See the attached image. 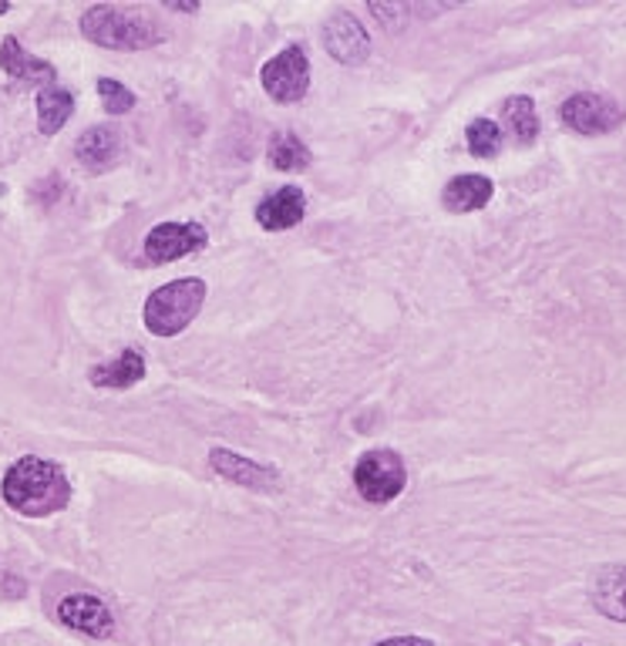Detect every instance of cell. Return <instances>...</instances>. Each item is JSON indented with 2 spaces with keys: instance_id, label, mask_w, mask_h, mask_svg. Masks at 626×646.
Segmentation results:
<instances>
[{
  "instance_id": "1",
  "label": "cell",
  "mask_w": 626,
  "mask_h": 646,
  "mask_svg": "<svg viewBox=\"0 0 626 646\" xmlns=\"http://www.w3.org/2000/svg\"><path fill=\"white\" fill-rule=\"evenodd\" d=\"M0 495L14 512L27 518H45L71 502V481L61 471V465L37 455H24L8 468L4 481H0Z\"/></svg>"
},
{
  "instance_id": "2",
  "label": "cell",
  "mask_w": 626,
  "mask_h": 646,
  "mask_svg": "<svg viewBox=\"0 0 626 646\" xmlns=\"http://www.w3.org/2000/svg\"><path fill=\"white\" fill-rule=\"evenodd\" d=\"M82 34L98 48L111 51H148L169 40V31L162 21L139 8H115V4H98L82 14Z\"/></svg>"
},
{
  "instance_id": "3",
  "label": "cell",
  "mask_w": 626,
  "mask_h": 646,
  "mask_svg": "<svg viewBox=\"0 0 626 646\" xmlns=\"http://www.w3.org/2000/svg\"><path fill=\"white\" fill-rule=\"evenodd\" d=\"M206 297H209V287L200 276H185V279L166 283V287H159L145 300V310H142L145 331L155 334V337L182 334L189 323L200 316Z\"/></svg>"
},
{
  "instance_id": "4",
  "label": "cell",
  "mask_w": 626,
  "mask_h": 646,
  "mask_svg": "<svg viewBox=\"0 0 626 646\" xmlns=\"http://www.w3.org/2000/svg\"><path fill=\"white\" fill-rule=\"evenodd\" d=\"M354 484H358V492H361L364 502L387 505L405 492L408 468H405L398 452L377 448V452L361 455V462L354 465Z\"/></svg>"
},
{
  "instance_id": "5",
  "label": "cell",
  "mask_w": 626,
  "mask_h": 646,
  "mask_svg": "<svg viewBox=\"0 0 626 646\" xmlns=\"http://www.w3.org/2000/svg\"><path fill=\"white\" fill-rule=\"evenodd\" d=\"M260 81H263V92L273 101H280V105L300 101L310 92V61H306L303 48L290 45L280 55H273L260 68Z\"/></svg>"
},
{
  "instance_id": "6",
  "label": "cell",
  "mask_w": 626,
  "mask_h": 646,
  "mask_svg": "<svg viewBox=\"0 0 626 646\" xmlns=\"http://www.w3.org/2000/svg\"><path fill=\"white\" fill-rule=\"evenodd\" d=\"M563 121L579 135H606L623 125V108L613 98L582 92L563 101Z\"/></svg>"
},
{
  "instance_id": "7",
  "label": "cell",
  "mask_w": 626,
  "mask_h": 646,
  "mask_svg": "<svg viewBox=\"0 0 626 646\" xmlns=\"http://www.w3.org/2000/svg\"><path fill=\"white\" fill-rule=\"evenodd\" d=\"M206 242L209 232L200 223H162L145 236V256L152 263H176L203 250Z\"/></svg>"
},
{
  "instance_id": "8",
  "label": "cell",
  "mask_w": 626,
  "mask_h": 646,
  "mask_svg": "<svg viewBox=\"0 0 626 646\" xmlns=\"http://www.w3.org/2000/svg\"><path fill=\"white\" fill-rule=\"evenodd\" d=\"M324 51L340 64H361L371 55V34L350 11H334L324 24Z\"/></svg>"
},
{
  "instance_id": "9",
  "label": "cell",
  "mask_w": 626,
  "mask_h": 646,
  "mask_svg": "<svg viewBox=\"0 0 626 646\" xmlns=\"http://www.w3.org/2000/svg\"><path fill=\"white\" fill-rule=\"evenodd\" d=\"M58 620L77 633L85 636H95V639H105L111 636L115 630V617L108 606L98 599V596H88V593H71L58 602Z\"/></svg>"
},
{
  "instance_id": "10",
  "label": "cell",
  "mask_w": 626,
  "mask_h": 646,
  "mask_svg": "<svg viewBox=\"0 0 626 646\" xmlns=\"http://www.w3.org/2000/svg\"><path fill=\"white\" fill-rule=\"evenodd\" d=\"M209 465L216 475H222L226 481L232 484H243V489H253V492H277L280 489V478L273 468L246 458V455H237V452H226V448H213L209 452Z\"/></svg>"
},
{
  "instance_id": "11",
  "label": "cell",
  "mask_w": 626,
  "mask_h": 646,
  "mask_svg": "<svg viewBox=\"0 0 626 646\" xmlns=\"http://www.w3.org/2000/svg\"><path fill=\"white\" fill-rule=\"evenodd\" d=\"M122 152H125V135L115 129V125L88 129L82 139H77V145H74L77 162H82L88 172H108V169H115V162L122 158Z\"/></svg>"
},
{
  "instance_id": "12",
  "label": "cell",
  "mask_w": 626,
  "mask_h": 646,
  "mask_svg": "<svg viewBox=\"0 0 626 646\" xmlns=\"http://www.w3.org/2000/svg\"><path fill=\"white\" fill-rule=\"evenodd\" d=\"M306 216V195L297 186H284L273 195H266L260 206H256V223L269 232H284L300 226Z\"/></svg>"
},
{
  "instance_id": "13",
  "label": "cell",
  "mask_w": 626,
  "mask_h": 646,
  "mask_svg": "<svg viewBox=\"0 0 626 646\" xmlns=\"http://www.w3.org/2000/svg\"><path fill=\"white\" fill-rule=\"evenodd\" d=\"M0 68H4L11 77L24 81V85H45L48 88V81H55V68L41 58L27 55V48L17 37L0 40Z\"/></svg>"
},
{
  "instance_id": "14",
  "label": "cell",
  "mask_w": 626,
  "mask_h": 646,
  "mask_svg": "<svg viewBox=\"0 0 626 646\" xmlns=\"http://www.w3.org/2000/svg\"><path fill=\"white\" fill-rule=\"evenodd\" d=\"M492 179L489 176H479V172H468V176H455L445 192H442V202L448 213H475V210H485L492 202Z\"/></svg>"
},
{
  "instance_id": "15",
  "label": "cell",
  "mask_w": 626,
  "mask_h": 646,
  "mask_svg": "<svg viewBox=\"0 0 626 646\" xmlns=\"http://www.w3.org/2000/svg\"><path fill=\"white\" fill-rule=\"evenodd\" d=\"M88 378H92L95 387H115V391L135 387L145 378V357L135 347H129L119 357H111V360L98 363V368H92Z\"/></svg>"
},
{
  "instance_id": "16",
  "label": "cell",
  "mask_w": 626,
  "mask_h": 646,
  "mask_svg": "<svg viewBox=\"0 0 626 646\" xmlns=\"http://www.w3.org/2000/svg\"><path fill=\"white\" fill-rule=\"evenodd\" d=\"M593 606L616 620V623H626V565H610V570H600L597 579H593Z\"/></svg>"
},
{
  "instance_id": "17",
  "label": "cell",
  "mask_w": 626,
  "mask_h": 646,
  "mask_svg": "<svg viewBox=\"0 0 626 646\" xmlns=\"http://www.w3.org/2000/svg\"><path fill=\"white\" fill-rule=\"evenodd\" d=\"M74 111V98L71 92L64 88H41V95H37V129H41V135H58L64 129V121L71 118Z\"/></svg>"
},
{
  "instance_id": "18",
  "label": "cell",
  "mask_w": 626,
  "mask_h": 646,
  "mask_svg": "<svg viewBox=\"0 0 626 646\" xmlns=\"http://www.w3.org/2000/svg\"><path fill=\"white\" fill-rule=\"evenodd\" d=\"M266 158L277 172H303L310 166V148L293 132H277L269 139Z\"/></svg>"
},
{
  "instance_id": "19",
  "label": "cell",
  "mask_w": 626,
  "mask_h": 646,
  "mask_svg": "<svg viewBox=\"0 0 626 646\" xmlns=\"http://www.w3.org/2000/svg\"><path fill=\"white\" fill-rule=\"evenodd\" d=\"M502 115H505V125L513 129V135L522 145H532L539 139V111L535 101L529 95H513L502 101Z\"/></svg>"
},
{
  "instance_id": "20",
  "label": "cell",
  "mask_w": 626,
  "mask_h": 646,
  "mask_svg": "<svg viewBox=\"0 0 626 646\" xmlns=\"http://www.w3.org/2000/svg\"><path fill=\"white\" fill-rule=\"evenodd\" d=\"M465 135H468V152L479 155V158H495L498 148H502V129L492 118H475Z\"/></svg>"
},
{
  "instance_id": "21",
  "label": "cell",
  "mask_w": 626,
  "mask_h": 646,
  "mask_svg": "<svg viewBox=\"0 0 626 646\" xmlns=\"http://www.w3.org/2000/svg\"><path fill=\"white\" fill-rule=\"evenodd\" d=\"M98 98L108 115H129L135 108V95L115 77H98Z\"/></svg>"
},
{
  "instance_id": "22",
  "label": "cell",
  "mask_w": 626,
  "mask_h": 646,
  "mask_svg": "<svg viewBox=\"0 0 626 646\" xmlns=\"http://www.w3.org/2000/svg\"><path fill=\"white\" fill-rule=\"evenodd\" d=\"M371 17L384 27V31H405L408 17H411V8L408 4H371L368 8Z\"/></svg>"
},
{
  "instance_id": "23",
  "label": "cell",
  "mask_w": 626,
  "mask_h": 646,
  "mask_svg": "<svg viewBox=\"0 0 626 646\" xmlns=\"http://www.w3.org/2000/svg\"><path fill=\"white\" fill-rule=\"evenodd\" d=\"M377 646H435L432 639H421V636H395V639H384Z\"/></svg>"
},
{
  "instance_id": "24",
  "label": "cell",
  "mask_w": 626,
  "mask_h": 646,
  "mask_svg": "<svg viewBox=\"0 0 626 646\" xmlns=\"http://www.w3.org/2000/svg\"><path fill=\"white\" fill-rule=\"evenodd\" d=\"M169 8H172V11H189V14L195 11V4H169Z\"/></svg>"
},
{
  "instance_id": "25",
  "label": "cell",
  "mask_w": 626,
  "mask_h": 646,
  "mask_svg": "<svg viewBox=\"0 0 626 646\" xmlns=\"http://www.w3.org/2000/svg\"><path fill=\"white\" fill-rule=\"evenodd\" d=\"M8 11H11V8H8V4H0V14H8Z\"/></svg>"
}]
</instances>
